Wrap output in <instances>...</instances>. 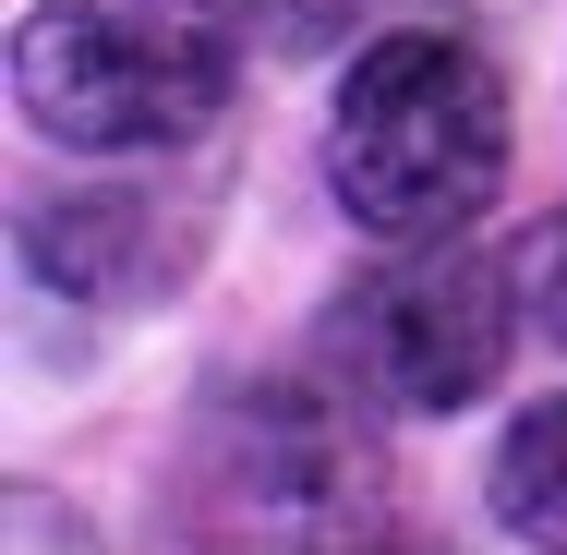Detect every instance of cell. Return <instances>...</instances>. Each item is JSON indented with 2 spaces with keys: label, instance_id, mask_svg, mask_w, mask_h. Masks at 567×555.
<instances>
[{
  "label": "cell",
  "instance_id": "cell-2",
  "mask_svg": "<svg viewBox=\"0 0 567 555\" xmlns=\"http://www.w3.org/2000/svg\"><path fill=\"white\" fill-rule=\"evenodd\" d=\"M241 85V37L218 0H24L12 24V97L73 157L194 145Z\"/></svg>",
  "mask_w": 567,
  "mask_h": 555
},
{
  "label": "cell",
  "instance_id": "cell-6",
  "mask_svg": "<svg viewBox=\"0 0 567 555\" xmlns=\"http://www.w3.org/2000/svg\"><path fill=\"white\" fill-rule=\"evenodd\" d=\"M507 278H519L532 338H556V350H567V206H556V218H532L519 241H507Z\"/></svg>",
  "mask_w": 567,
  "mask_h": 555
},
{
  "label": "cell",
  "instance_id": "cell-4",
  "mask_svg": "<svg viewBox=\"0 0 567 555\" xmlns=\"http://www.w3.org/2000/svg\"><path fill=\"white\" fill-rule=\"evenodd\" d=\"M206 218H169L145 182H97V194H61L24 218V254L49 290H85V302H157L182 266H194Z\"/></svg>",
  "mask_w": 567,
  "mask_h": 555
},
{
  "label": "cell",
  "instance_id": "cell-5",
  "mask_svg": "<svg viewBox=\"0 0 567 555\" xmlns=\"http://www.w3.org/2000/svg\"><path fill=\"white\" fill-rule=\"evenodd\" d=\"M483 495H495V520H507L519 544H567V387H556V399H532V411L507 423Z\"/></svg>",
  "mask_w": 567,
  "mask_h": 555
},
{
  "label": "cell",
  "instance_id": "cell-3",
  "mask_svg": "<svg viewBox=\"0 0 567 555\" xmlns=\"http://www.w3.org/2000/svg\"><path fill=\"white\" fill-rule=\"evenodd\" d=\"M519 338H532V315H519L507 254H471V241H386V266H362L339 302H327L315 362H327V387L362 399V411L435 423V411H471V399L507 374Z\"/></svg>",
  "mask_w": 567,
  "mask_h": 555
},
{
  "label": "cell",
  "instance_id": "cell-1",
  "mask_svg": "<svg viewBox=\"0 0 567 555\" xmlns=\"http://www.w3.org/2000/svg\"><path fill=\"white\" fill-rule=\"evenodd\" d=\"M507 73L447 24H399L339 73L327 194L362 241H471V218L507 194Z\"/></svg>",
  "mask_w": 567,
  "mask_h": 555
}]
</instances>
